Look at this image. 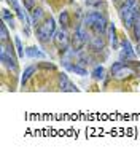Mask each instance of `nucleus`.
<instances>
[{
  "label": "nucleus",
  "mask_w": 140,
  "mask_h": 156,
  "mask_svg": "<svg viewBox=\"0 0 140 156\" xmlns=\"http://www.w3.org/2000/svg\"><path fill=\"white\" fill-rule=\"evenodd\" d=\"M138 16V2L137 0H128L120 8V18L124 23V27H132Z\"/></svg>",
  "instance_id": "1"
},
{
  "label": "nucleus",
  "mask_w": 140,
  "mask_h": 156,
  "mask_svg": "<svg viewBox=\"0 0 140 156\" xmlns=\"http://www.w3.org/2000/svg\"><path fill=\"white\" fill-rule=\"evenodd\" d=\"M85 24L89 26V27H93L94 32H96L97 35L105 34V30H107V26H108L105 16L100 15V13H97V11H93V13H89V15H86Z\"/></svg>",
  "instance_id": "2"
},
{
  "label": "nucleus",
  "mask_w": 140,
  "mask_h": 156,
  "mask_svg": "<svg viewBox=\"0 0 140 156\" xmlns=\"http://www.w3.org/2000/svg\"><path fill=\"white\" fill-rule=\"evenodd\" d=\"M54 34H56V21L53 18H48L43 24H40L37 30V37L41 43H48L50 38L54 37Z\"/></svg>",
  "instance_id": "3"
},
{
  "label": "nucleus",
  "mask_w": 140,
  "mask_h": 156,
  "mask_svg": "<svg viewBox=\"0 0 140 156\" xmlns=\"http://www.w3.org/2000/svg\"><path fill=\"white\" fill-rule=\"evenodd\" d=\"M88 41H91L89 35L85 29V26H80L78 29L75 30V35L72 38V46H73V51H80V49L85 46V43H88Z\"/></svg>",
  "instance_id": "4"
},
{
  "label": "nucleus",
  "mask_w": 140,
  "mask_h": 156,
  "mask_svg": "<svg viewBox=\"0 0 140 156\" xmlns=\"http://www.w3.org/2000/svg\"><path fill=\"white\" fill-rule=\"evenodd\" d=\"M0 59H2V62H3L8 69H11V70H16V69H18V64H16L15 56H13V48H11V46H5V45H2V51H0Z\"/></svg>",
  "instance_id": "5"
},
{
  "label": "nucleus",
  "mask_w": 140,
  "mask_h": 156,
  "mask_svg": "<svg viewBox=\"0 0 140 156\" xmlns=\"http://www.w3.org/2000/svg\"><path fill=\"white\" fill-rule=\"evenodd\" d=\"M134 73H135L134 69L124 66L123 61L113 64V67H111V75H113L115 78H118V80H121V78H128L129 75H134Z\"/></svg>",
  "instance_id": "6"
},
{
  "label": "nucleus",
  "mask_w": 140,
  "mask_h": 156,
  "mask_svg": "<svg viewBox=\"0 0 140 156\" xmlns=\"http://www.w3.org/2000/svg\"><path fill=\"white\" fill-rule=\"evenodd\" d=\"M54 43H56V46H58L59 49H62V51H67V46H68V35H67V32L65 30H58L54 34Z\"/></svg>",
  "instance_id": "7"
},
{
  "label": "nucleus",
  "mask_w": 140,
  "mask_h": 156,
  "mask_svg": "<svg viewBox=\"0 0 140 156\" xmlns=\"http://www.w3.org/2000/svg\"><path fill=\"white\" fill-rule=\"evenodd\" d=\"M59 84H61V89L62 91H67V93H76L78 88L75 86V84L68 80V76L65 73H61L59 75Z\"/></svg>",
  "instance_id": "8"
},
{
  "label": "nucleus",
  "mask_w": 140,
  "mask_h": 156,
  "mask_svg": "<svg viewBox=\"0 0 140 156\" xmlns=\"http://www.w3.org/2000/svg\"><path fill=\"white\" fill-rule=\"evenodd\" d=\"M134 58V49H132L129 40H123V48H121V53H120V59L121 61H131Z\"/></svg>",
  "instance_id": "9"
},
{
  "label": "nucleus",
  "mask_w": 140,
  "mask_h": 156,
  "mask_svg": "<svg viewBox=\"0 0 140 156\" xmlns=\"http://www.w3.org/2000/svg\"><path fill=\"white\" fill-rule=\"evenodd\" d=\"M27 56H29V58H37V59H45L46 56H45V53H41L38 48H35V46H30V48H27Z\"/></svg>",
  "instance_id": "10"
},
{
  "label": "nucleus",
  "mask_w": 140,
  "mask_h": 156,
  "mask_svg": "<svg viewBox=\"0 0 140 156\" xmlns=\"http://www.w3.org/2000/svg\"><path fill=\"white\" fill-rule=\"evenodd\" d=\"M91 48L94 49V51H99V49H102L103 48V45H105V41H103V38L102 37H94V38H91Z\"/></svg>",
  "instance_id": "11"
},
{
  "label": "nucleus",
  "mask_w": 140,
  "mask_h": 156,
  "mask_svg": "<svg viewBox=\"0 0 140 156\" xmlns=\"http://www.w3.org/2000/svg\"><path fill=\"white\" fill-rule=\"evenodd\" d=\"M65 67L68 69V70H72V72H75V73H78V75H81V76H85V75H88V72H86V69H83V67H80V66H70L68 62H65Z\"/></svg>",
  "instance_id": "12"
},
{
  "label": "nucleus",
  "mask_w": 140,
  "mask_h": 156,
  "mask_svg": "<svg viewBox=\"0 0 140 156\" xmlns=\"http://www.w3.org/2000/svg\"><path fill=\"white\" fill-rule=\"evenodd\" d=\"M41 18H43V10L41 8H33L32 10V23L33 24H38Z\"/></svg>",
  "instance_id": "13"
},
{
  "label": "nucleus",
  "mask_w": 140,
  "mask_h": 156,
  "mask_svg": "<svg viewBox=\"0 0 140 156\" xmlns=\"http://www.w3.org/2000/svg\"><path fill=\"white\" fill-rule=\"evenodd\" d=\"M33 72H35V67H33V66H30V67H27V69H26V72H24L23 78H21V84H23V86L27 83V80H29V78L32 76Z\"/></svg>",
  "instance_id": "14"
},
{
  "label": "nucleus",
  "mask_w": 140,
  "mask_h": 156,
  "mask_svg": "<svg viewBox=\"0 0 140 156\" xmlns=\"http://www.w3.org/2000/svg\"><path fill=\"white\" fill-rule=\"evenodd\" d=\"M59 21H61V24L64 26V27H68V24H70L68 13H67V11H62V13H61V16H59Z\"/></svg>",
  "instance_id": "15"
},
{
  "label": "nucleus",
  "mask_w": 140,
  "mask_h": 156,
  "mask_svg": "<svg viewBox=\"0 0 140 156\" xmlns=\"http://www.w3.org/2000/svg\"><path fill=\"white\" fill-rule=\"evenodd\" d=\"M103 73H105L103 67H96V69L93 70V76L96 78V80H102V78H103Z\"/></svg>",
  "instance_id": "16"
},
{
  "label": "nucleus",
  "mask_w": 140,
  "mask_h": 156,
  "mask_svg": "<svg viewBox=\"0 0 140 156\" xmlns=\"http://www.w3.org/2000/svg\"><path fill=\"white\" fill-rule=\"evenodd\" d=\"M134 35H135V40H140V15L137 16L135 23H134Z\"/></svg>",
  "instance_id": "17"
},
{
  "label": "nucleus",
  "mask_w": 140,
  "mask_h": 156,
  "mask_svg": "<svg viewBox=\"0 0 140 156\" xmlns=\"http://www.w3.org/2000/svg\"><path fill=\"white\" fill-rule=\"evenodd\" d=\"M15 45H16V49H18V56H19V58H23V56H24V48H23V43H21L19 37H15Z\"/></svg>",
  "instance_id": "18"
},
{
  "label": "nucleus",
  "mask_w": 140,
  "mask_h": 156,
  "mask_svg": "<svg viewBox=\"0 0 140 156\" xmlns=\"http://www.w3.org/2000/svg\"><path fill=\"white\" fill-rule=\"evenodd\" d=\"M8 37H10V35H8V29H6L5 24H2V26H0V38H2L3 43L8 40Z\"/></svg>",
  "instance_id": "19"
},
{
  "label": "nucleus",
  "mask_w": 140,
  "mask_h": 156,
  "mask_svg": "<svg viewBox=\"0 0 140 156\" xmlns=\"http://www.w3.org/2000/svg\"><path fill=\"white\" fill-rule=\"evenodd\" d=\"M2 18H3L5 21H8L10 26L13 27V15H11V11H8L6 8H3V10H2Z\"/></svg>",
  "instance_id": "20"
},
{
  "label": "nucleus",
  "mask_w": 140,
  "mask_h": 156,
  "mask_svg": "<svg viewBox=\"0 0 140 156\" xmlns=\"http://www.w3.org/2000/svg\"><path fill=\"white\" fill-rule=\"evenodd\" d=\"M108 38L113 45H116V37H115V26L113 24H108Z\"/></svg>",
  "instance_id": "21"
},
{
  "label": "nucleus",
  "mask_w": 140,
  "mask_h": 156,
  "mask_svg": "<svg viewBox=\"0 0 140 156\" xmlns=\"http://www.w3.org/2000/svg\"><path fill=\"white\" fill-rule=\"evenodd\" d=\"M24 6L27 10H33L35 8V0H24Z\"/></svg>",
  "instance_id": "22"
},
{
  "label": "nucleus",
  "mask_w": 140,
  "mask_h": 156,
  "mask_svg": "<svg viewBox=\"0 0 140 156\" xmlns=\"http://www.w3.org/2000/svg\"><path fill=\"white\" fill-rule=\"evenodd\" d=\"M132 69H134V72L135 73H140V64L138 62H132V66H131Z\"/></svg>",
  "instance_id": "23"
},
{
  "label": "nucleus",
  "mask_w": 140,
  "mask_h": 156,
  "mask_svg": "<svg viewBox=\"0 0 140 156\" xmlns=\"http://www.w3.org/2000/svg\"><path fill=\"white\" fill-rule=\"evenodd\" d=\"M86 3H89V5H100L102 0H86Z\"/></svg>",
  "instance_id": "24"
},
{
  "label": "nucleus",
  "mask_w": 140,
  "mask_h": 156,
  "mask_svg": "<svg viewBox=\"0 0 140 156\" xmlns=\"http://www.w3.org/2000/svg\"><path fill=\"white\" fill-rule=\"evenodd\" d=\"M10 2H11V5L15 6V8H16V6H19V5H18V0H10Z\"/></svg>",
  "instance_id": "25"
},
{
  "label": "nucleus",
  "mask_w": 140,
  "mask_h": 156,
  "mask_svg": "<svg viewBox=\"0 0 140 156\" xmlns=\"http://www.w3.org/2000/svg\"><path fill=\"white\" fill-rule=\"evenodd\" d=\"M137 53L140 54V40H138V45H137Z\"/></svg>",
  "instance_id": "26"
}]
</instances>
